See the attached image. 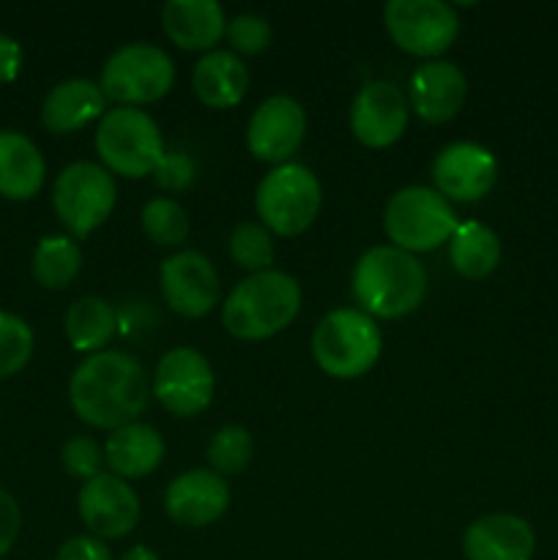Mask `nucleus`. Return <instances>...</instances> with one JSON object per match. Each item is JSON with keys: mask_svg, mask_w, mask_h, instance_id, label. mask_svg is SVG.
<instances>
[{"mask_svg": "<svg viewBox=\"0 0 558 560\" xmlns=\"http://www.w3.org/2000/svg\"><path fill=\"white\" fill-rule=\"evenodd\" d=\"M164 459V438L151 424H126L107 438L104 463L118 479H142L153 474Z\"/></svg>", "mask_w": 558, "mask_h": 560, "instance_id": "nucleus-22", "label": "nucleus"}, {"mask_svg": "<svg viewBox=\"0 0 558 560\" xmlns=\"http://www.w3.org/2000/svg\"><path fill=\"white\" fill-rule=\"evenodd\" d=\"M449 260L465 279H485L501 262V241L487 224L463 222L449 241Z\"/></svg>", "mask_w": 558, "mask_h": 560, "instance_id": "nucleus-25", "label": "nucleus"}, {"mask_svg": "<svg viewBox=\"0 0 558 560\" xmlns=\"http://www.w3.org/2000/svg\"><path fill=\"white\" fill-rule=\"evenodd\" d=\"M142 230L159 246H181L189 238V217L170 197H156L142 208Z\"/></svg>", "mask_w": 558, "mask_h": 560, "instance_id": "nucleus-29", "label": "nucleus"}, {"mask_svg": "<svg viewBox=\"0 0 558 560\" xmlns=\"http://www.w3.org/2000/svg\"><path fill=\"white\" fill-rule=\"evenodd\" d=\"M383 22L392 42L416 58L443 55L460 33L454 5L443 0H388L383 5Z\"/></svg>", "mask_w": 558, "mask_h": 560, "instance_id": "nucleus-10", "label": "nucleus"}, {"mask_svg": "<svg viewBox=\"0 0 558 560\" xmlns=\"http://www.w3.org/2000/svg\"><path fill=\"white\" fill-rule=\"evenodd\" d=\"M463 550L468 560H531L536 536L518 514H485L468 525Z\"/></svg>", "mask_w": 558, "mask_h": 560, "instance_id": "nucleus-18", "label": "nucleus"}, {"mask_svg": "<svg viewBox=\"0 0 558 560\" xmlns=\"http://www.w3.org/2000/svg\"><path fill=\"white\" fill-rule=\"evenodd\" d=\"M120 560H159V556L153 550H148V547L137 545V547H131V550L126 552V556Z\"/></svg>", "mask_w": 558, "mask_h": 560, "instance_id": "nucleus-38", "label": "nucleus"}, {"mask_svg": "<svg viewBox=\"0 0 558 560\" xmlns=\"http://www.w3.org/2000/svg\"><path fill=\"white\" fill-rule=\"evenodd\" d=\"M191 88L206 107L230 109L246 96L249 69L230 49H213L197 60L195 71H191Z\"/></svg>", "mask_w": 558, "mask_h": 560, "instance_id": "nucleus-21", "label": "nucleus"}, {"mask_svg": "<svg viewBox=\"0 0 558 560\" xmlns=\"http://www.w3.org/2000/svg\"><path fill=\"white\" fill-rule=\"evenodd\" d=\"M60 463H63L66 474L69 476L91 481L96 479V476H102L104 452L93 438L74 435L63 443V448H60Z\"/></svg>", "mask_w": 558, "mask_h": 560, "instance_id": "nucleus-32", "label": "nucleus"}, {"mask_svg": "<svg viewBox=\"0 0 558 560\" xmlns=\"http://www.w3.org/2000/svg\"><path fill=\"white\" fill-rule=\"evenodd\" d=\"M353 299L364 315L397 317L410 315L427 295V271L410 252L397 246H372L353 268Z\"/></svg>", "mask_w": 558, "mask_h": 560, "instance_id": "nucleus-2", "label": "nucleus"}, {"mask_svg": "<svg viewBox=\"0 0 558 560\" xmlns=\"http://www.w3.org/2000/svg\"><path fill=\"white\" fill-rule=\"evenodd\" d=\"M22 514L20 506H16L14 498L5 490H0V558L14 547L16 536H20Z\"/></svg>", "mask_w": 558, "mask_h": 560, "instance_id": "nucleus-36", "label": "nucleus"}, {"mask_svg": "<svg viewBox=\"0 0 558 560\" xmlns=\"http://www.w3.org/2000/svg\"><path fill=\"white\" fill-rule=\"evenodd\" d=\"M118 331V315L98 295L74 301L66 312V337L80 353H102Z\"/></svg>", "mask_w": 558, "mask_h": 560, "instance_id": "nucleus-26", "label": "nucleus"}, {"mask_svg": "<svg viewBox=\"0 0 558 560\" xmlns=\"http://www.w3.org/2000/svg\"><path fill=\"white\" fill-rule=\"evenodd\" d=\"M33 331L22 317L0 312V381L16 375L31 361Z\"/></svg>", "mask_w": 558, "mask_h": 560, "instance_id": "nucleus-31", "label": "nucleus"}, {"mask_svg": "<svg viewBox=\"0 0 558 560\" xmlns=\"http://www.w3.org/2000/svg\"><path fill=\"white\" fill-rule=\"evenodd\" d=\"M224 36L235 55H257L271 44V25L257 14H239L228 22Z\"/></svg>", "mask_w": 558, "mask_h": 560, "instance_id": "nucleus-33", "label": "nucleus"}, {"mask_svg": "<svg viewBox=\"0 0 558 560\" xmlns=\"http://www.w3.org/2000/svg\"><path fill=\"white\" fill-rule=\"evenodd\" d=\"M468 96L465 74L449 60H430L410 77V102L427 124H446L463 109Z\"/></svg>", "mask_w": 558, "mask_h": 560, "instance_id": "nucleus-19", "label": "nucleus"}, {"mask_svg": "<svg viewBox=\"0 0 558 560\" xmlns=\"http://www.w3.org/2000/svg\"><path fill=\"white\" fill-rule=\"evenodd\" d=\"M151 392L173 416H197L213 399V370L195 348H175L159 359Z\"/></svg>", "mask_w": 558, "mask_h": 560, "instance_id": "nucleus-11", "label": "nucleus"}, {"mask_svg": "<svg viewBox=\"0 0 558 560\" xmlns=\"http://www.w3.org/2000/svg\"><path fill=\"white\" fill-rule=\"evenodd\" d=\"M175 82L173 58L153 44H126L115 49L102 69L104 98L120 102V107L151 104L167 96Z\"/></svg>", "mask_w": 558, "mask_h": 560, "instance_id": "nucleus-8", "label": "nucleus"}, {"mask_svg": "<svg viewBox=\"0 0 558 560\" xmlns=\"http://www.w3.org/2000/svg\"><path fill=\"white\" fill-rule=\"evenodd\" d=\"M104 115V93L91 80H66L47 93L42 120L55 135H71Z\"/></svg>", "mask_w": 558, "mask_h": 560, "instance_id": "nucleus-23", "label": "nucleus"}, {"mask_svg": "<svg viewBox=\"0 0 558 560\" xmlns=\"http://www.w3.org/2000/svg\"><path fill=\"white\" fill-rule=\"evenodd\" d=\"M151 386L142 364L118 350H102L82 361L69 383L74 413L98 430H120L135 424L146 410Z\"/></svg>", "mask_w": 558, "mask_h": 560, "instance_id": "nucleus-1", "label": "nucleus"}, {"mask_svg": "<svg viewBox=\"0 0 558 560\" xmlns=\"http://www.w3.org/2000/svg\"><path fill=\"white\" fill-rule=\"evenodd\" d=\"M452 202L427 186H408L388 200L383 228L394 246L403 252H432L452 241L457 230Z\"/></svg>", "mask_w": 558, "mask_h": 560, "instance_id": "nucleus-7", "label": "nucleus"}, {"mask_svg": "<svg viewBox=\"0 0 558 560\" xmlns=\"http://www.w3.org/2000/svg\"><path fill=\"white\" fill-rule=\"evenodd\" d=\"M22 69V47L11 36L0 33V85L14 82Z\"/></svg>", "mask_w": 558, "mask_h": 560, "instance_id": "nucleus-37", "label": "nucleus"}, {"mask_svg": "<svg viewBox=\"0 0 558 560\" xmlns=\"http://www.w3.org/2000/svg\"><path fill=\"white\" fill-rule=\"evenodd\" d=\"M498 162L485 145L476 142H452L438 153L432 164V180L438 195L449 202H476L496 186Z\"/></svg>", "mask_w": 558, "mask_h": 560, "instance_id": "nucleus-13", "label": "nucleus"}, {"mask_svg": "<svg viewBox=\"0 0 558 560\" xmlns=\"http://www.w3.org/2000/svg\"><path fill=\"white\" fill-rule=\"evenodd\" d=\"M230 506V487L213 470H189L164 492V512L184 528L213 525Z\"/></svg>", "mask_w": 558, "mask_h": 560, "instance_id": "nucleus-17", "label": "nucleus"}, {"mask_svg": "<svg viewBox=\"0 0 558 560\" xmlns=\"http://www.w3.org/2000/svg\"><path fill=\"white\" fill-rule=\"evenodd\" d=\"M255 206L266 230L293 238L310 230L321 213V180L304 164H279L257 186Z\"/></svg>", "mask_w": 558, "mask_h": 560, "instance_id": "nucleus-6", "label": "nucleus"}, {"mask_svg": "<svg viewBox=\"0 0 558 560\" xmlns=\"http://www.w3.org/2000/svg\"><path fill=\"white\" fill-rule=\"evenodd\" d=\"M162 27L181 49H211L224 36V11L217 0H167L162 9Z\"/></svg>", "mask_w": 558, "mask_h": 560, "instance_id": "nucleus-20", "label": "nucleus"}, {"mask_svg": "<svg viewBox=\"0 0 558 560\" xmlns=\"http://www.w3.org/2000/svg\"><path fill=\"white\" fill-rule=\"evenodd\" d=\"M162 295L173 312L184 317H202L217 306L219 277L213 262L200 252H178L162 262Z\"/></svg>", "mask_w": 558, "mask_h": 560, "instance_id": "nucleus-14", "label": "nucleus"}, {"mask_svg": "<svg viewBox=\"0 0 558 560\" xmlns=\"http://www.w3.org/2000/svg\"><path fill=\"white\" fill-rule=\"evenodd\" d=\"M383 337L377 323L361 310H334L312 334V355L326 375L353 381L381 359Z\"/></svg>", "mask_w": 558, "mask_h": 560, "instance_id": "nucleus-4", "label": "nucleus"}, {"mask_svg": "<svg viewBox=\"0 0 558 560\" xmlns=\"http://www.w3.org/2000/svg\"><path fill=\"white\" fill-rule=\"evenodd\" d=\"M252 454H255V441H252L249 432L239 424H230L211 438L206 459L213 474L224 479V476H239L241 470H246V465L252 463Z\"/></svg>", "mask_w": 558, "mask_h": 560, "instance_id": "nucleus-28", "label": "nucleus"}, {"mask_svg": "<svg viewBox=\"0 0 558 560\" xmlns=\"http://www.w3.org/2000/svg\"><path fill=\"white\" fill-rule=\"evenodd\" d=\"M115 180L102 164L74 162L53 186V206L63 228L74 238H88L102 228L115 208Z\"/></svg>", "mask_w": 558, "mask_h": 560, "instance_id": "nucleus-9", "label": "nucleus"}, {"mask_svg": "<svg viewBox=\"0 0 558 560\" xmlns=\"http://www.w3.org/2000/svg\"><path fill=\"white\" fill-rule=\"evenodd\" d=\"M230 255L241 268L252 273L271 271L274 262V241L263 224L244 222L230 235Z\"/></svg>", "mask_w": 558, "mask_h": 560, "instance_id": "nucleus-30", "label": "nucleus"}, {"mask_svg": "<svg viewBox=\"0 0 558 560\" xmlns=\"http://www.w3.org/2000/svg\"><path fill=\"white\" fill-rule=\"evenodd\" d=\"M301 310V284L284 271H260L235 284L222 306L228 334L246 342L284 331Z\"/></svg>", "mask_w": 558, "mask_h": 560, "instance_id": "nucleus-3", "label": "nucleus"}, {"mask_svg": "<svg viewBox=\"0 0 558 560\" xmlns=\"http://www.w3.org/2000/svg\"><path fill=\"white\" fill-rule=\"evenodd\" d=\"M195 173L197 170L191 156H186V153L181 151H164L162 162L153 170V180H156V186H162V189L167 191H184L195 184Z\"/></svg>", "mask_w": 558, "mask_h": 560, "instance_id": "nucleus-34", "label": "nucleus"}, {"mask_svg": "<svg viewBox=\"0 0 558 560\" xmlns=\"http://www.w3.org/2000/svg\"><path fill=\"white\" fill-rule=\"evenodd\" d=\"M55 560H113V556L96 536H71L60 545Z\"/></svg>", "mask_w": 558, "mask_h": 560, "instance_id": "nucleus-35", "label": "nucleus"}, {"mask_svg": "<svg viewBox=\"0 0 558 560\" xmlns=\"http://www.w3.org/2000/svg\"><path fill=\"white\" fill-rule=\"evenodd\" d=\"M408 102L392 82H367L350 107V131L367 148H388L405 135Z\"/></svg>", "mask_w": 558, "mask_h": 560, "instance_id": "nucleus-15", "label": "nucleus"}, {"mask_svg": "<svg viewBox=\"0 0 558 560\" xmlns=\"http://www.w3.org/2000/svg\"><path fill=\"white\" fill-rule=\"evenodd\" d=\"M44 186V159L27 137L0 131V195L5 200H31Z\"/></svg>", "mask_w": 558, "mask_h": 560, "instance_id": "nucleus-24", "label": "nucleus"}, {"mask_svg": "<svg viewBox=\"0 0 558 560\" xmlns=\"http://www.w3.org/2000/svg\"><path fill=\"white\" fill-rule=\"evenodd\" d=\"M96 151L104 170L124 178H146L164 156V140L156 120L137 107H115L102 115Z\"/></svg>", "mask_w": 558, "mask_h": 560, "instance_id": "nucleus-5", "label": "nucleus"}, {"mask_svg": "<svg viewBox=\"0 0 558 560\" xmlns=\"http://www.w3.org/2000/svg\"><path fill=\"white\" fill-rule=\"evenodd\" d=\"M306 135V113L295 98L271 96L252 113L246 126L249 153L268 164H288Z\"/></svg>", "mask_w": 558, "mask_h": 560, "instance_id": "nucleus-12", "label": "nucleus"}, {"mask_svg": "<svg viewBox=\"0 0 558 560\" xmlns=\"http://www.w3.org/2000/svg\"><path fill=\"white\" fill-rule=\"evenodd\" d=\"M82 252L66 235H47L33 252V279L47 290H63L80 277Z\"/></svg>", "mask_w": 558, "mask_h": 560, "instance_id": "nucleus-27", "label": "nucleus"}, {"mask_svg": "<svg viewBox=\"0 0 558 560\" xmlns=\"http://www.w3.org/2000/svg\"><path fill=\"white\" fill-rule=\"evenodd\" d=\"M80 517L98 539H124L140 520V501L124 479L102 474L82 485Z\"/></svg>", "mask_w": 558, "mask_h": 560, "instance_id": "nucleus-16", "label": "nucleus"}]
</instances>
